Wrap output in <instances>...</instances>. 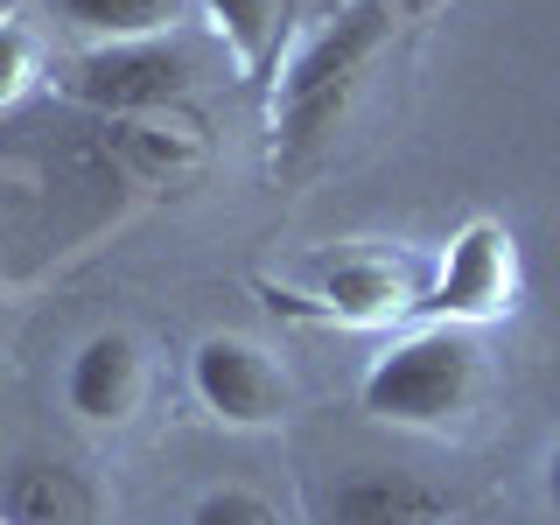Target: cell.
Returning a JSON list of instances; mask_svg holds the SVG:
<instances>
[{
    "instance_id": "8",
    "label": "cell",
    "mask_w": 560,
    "mask_h": 525,
    "mask_svg": "<svg viewBox=\"0 0 560 525\" xmlns=\"http://www.w3.org/2000/svg\"><path fill=\"white\" fill-rule=\"evenodd\" d=\"M329 525H448V498L407 469H358L329 490Z\"/></svg>"
},
{
    "instance_id": "4",
    "label": "cell",
    "mask_w": 560,
    "mask_h": 525,
    "mask_svg": "<svg viewBox=\"0 0 560 525\" xmlns=\"http://www.w3.org/2000/svg\"><path fill=\"white\" fill-rule=\"evenodd\" d=\"M273 308H294V315H323V323H393V315L420 308L428 280L407 253H337L329 267H315L308 288H273L259 280Z\"/></svg>"
},
{
    "instance_id": "10",
    "label": "cell",
    "mask_w": 560,
    "mask_h": 525,
    "mask_svg": "<svg viewBox=\"0 0 560 525\" xmlns=\"http://www.w3.org/2000/svg\"><path fill=\"white\" fill-rule=\"evenodd\" d=\"M49 14L98 43H154L183 22V0H49Z\"/></svg>"
},
{
    "instance_id": "7",
    "label": "cell",
    "mask_w": 560,
    "mask_h": 525,
    "mask_svg": "<svg viewBox=\"0 0 560 525\" xmlns=\"http://www.w3.org/2000/svg\"><path fill=\"white\" fill-rule=\"evenodd\" d=\"M63 399H70V413L92 420V428H119V420L140 407V343L127 329L84 337L78 358H70V372H63Z\"/></svg>"
},
{
    "instance_id": "14",
    "label": "cell",
    "mask_w": 560,
    "mask_h": 525,
    "mask_svg": "<svg viewBox=\"0 0 560 525\" xmlns=\"http://www.w3.org/2000/svg\"><path fill=\"white\" fill-rule=\"evenodd\" d=\"M35 78V49H28V35L22 28H0V105H14L22 98V84Z\"/></svg>"
},
{
    "instance_id": "9",
    "label": "cell",
    "mask_w": 560,
    "mask_h": 525,
    "mask_svg": "<svg viewBox=\"0 0 560 525\" xmlns=\"http://www.w3.org/2000/svg\"><path fill=\"white\" fill-rule=\"evenodd\" d=\"M0 525H92V490L63 463H14L0 477Z\"/></svg>"
},
{
    "instance_id": "11",
    "label": "cell",
    "mask_w": 560,
    "mask_h": 525,
    "mask_svg": "<svg viewBox=\"0 0 560 525\" xmlns=\"http://www.w3.org/2000/svg\"><path fill=\"white\" fill-rule=\"evenodd\" d=\"M113 148L127 154L140 175H175L197 162V140L189 133H162V127H133V119H113Z\"/></svg>"
},
{
    "instance_id": "5",
    "label": "cell",
    "mask_w": 560,
    "mask_h": 525,
    "mask_svg": "<svg viewBox=\"0 0 560 525\" xmlns=\"http://www.w3.org/2000/svg\"><path fill=\"white\" fill-rule=\"evenodd\" d=\"M518 302V245L504 224H463V232L448 238L442 267H434L428 294H420V308L442 315L448 329H469V323H498V315H512Z\"/></svg>"
},
{
    "instance_id": "2",
    "label": "cell",
    "mask_w": 560,
    "mask_h": 525,
    "mask_svg": "<svg viewBox=\"0 0 560 525\" xmlns=\"http://www.w3.org/2000/svg\"><path fill=\"white\" fill-rule=\"evenodd\" d=\"M477 385H483V350L469 343V329L442 323L378 350L358 378V399L385 428H448L477 407Z\"/></svg>"
},
{
    "instance_id": "3",
    "label": "cell",
    "mask_w": 560,
    "mask_h": 525,
    "mask_svg": "<svg viewBox=\"0 0 560 525\" xmlns=\"http://www.w3.org/2000/svg\"><path fill=\"white\" fill-rule=\"evenodd\" d=\"M189 78H197V63L168 35H154V43H98V49L63 63V92L105 119L162 113V105H175L189 92Z\"/></svg>"
},
{
    "instance_id": "15",
    "label": "cell",
    "mask_w": 560,
    "mask_h": 525,
    "mask_svg": "<svg viewBox=\"0 0 560 525\" xmlns=\"http://www.w3.org/2000/svg\"><path fill=\"white\" fill-rule=\"evenodd\" d=\"M547 504L560 512V442H553V455H547Z\"/></svg>"
},
{
    "instance_id": "1",
    "label": "cell",
    "mask_w": 560,
    "mask_h": 525,
    "mask_svg": "<svg viewBox=\"0 0 560 525\" xmlns=\"http://www.w3.org/2000/svg\"><path fill=\"white\" fill-rule=\"evenodd\" d=\"M385 35H393V8L385 0H350L294 49V63L273 84V168H302L337 133L343 105L358 98V78L372 70Z\"/></svg>"
},
{
    "instance_id": "6",
    "label": "cell",
    "mask_w": 560,
    "mask_h": 525,
    "mask_svg": "<svg viewBox=\"0 0 560 525\" xmlns=\"http://www.w3.org/2000/svg\"><path fill=\"white\" fill-rule=\"evenodd\" d=\"M189 385H197L203 413L232 420V428H267L288 407V378L273 372V358L245 337H203L189 358Z\"/></svg>"
},
{
    "instance_id": "16",
    "label": "cell",
    "mask_w": 560,
    "mask_h": 525,
    "mask_svg": "<svg viewBox=\"0 0 560 525\" xmlns=\"http://www.w3.org/2000/svg\"><path fill=\"white\" fill-rule=\"evenodd\" d=\"M407 8H413V14H428V8H434V0H407Z\"/></svg>"
},
{
    "instance_id": "13",
    "label": "cell",
    "mask_w": 560,
    "mask_h": 525,
    "mask_svg": "<svg viewBox=\"0 0 560 525\" xmlns=\"http://www.w3.org/2000/svg\"><path fill=\"white\" fill-rule=\"evenodd\" d=\"M183 525H280V512L259 490H238V483H224V490H203L197 504H189V518Z\"/></svg>"
},
{
    "instance_id": "12",
    "label": "cell",
    "mask_w": 560,
    "mask_h": 525,
    "mask_svg": "<svg viewBox=\"0 0 560 525\" xmlns=\"http://www.w3.org/2000/svg\"><path fill=\"white\" fill-rule=\"evenodd\" d=\"M203 14L218 22V35L232 43V57L253 70L259 63V49H267V14H273V0H203Z\"/></svg>"
}]
</instances>
